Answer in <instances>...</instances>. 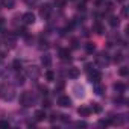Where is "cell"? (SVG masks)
Here are the masks:
<instances>
[{"label": "cell", "instance_id": "6da1fadb", "mask_svg": "<svg viewBox=\"0 0 129 129\" xmlns=\"http://www.w3.org/2000/svg\"><path fill=\"white\" fill-rule=\"evenodd\" d=\"M0 97L5 99V100H12L15 97V90L11 87V85H0Z\"/></svg>", "mask_w": 129, "mask_h": 129}, {"label": "cell", "instance_id": "7a4b0ae2", "mask_svg": "<svg viewBox=\"0 0 129 129\" xmlns=\"http://www.w3.org/2000/svg\"><path fill=\"white\" fill-rule=\"evenodd\" d=\"M20 102H21V105H23V106H32V105H34V102H35V97H34L30 93L24 91V93L20 96Z\"/></svg>", "mask_w": 129, "mask_h": 129}, {"label": "cell", "instance_id": "3957f363", "mask_svg": "<svg viewBox=\"0 0 129 129\" xmlns=\"http://www.w3.org/2000/svg\"><path fill=\"white\" fill-rule=\"evenodd\" d=\"M88 78H90V81H91L93 84H99V82L102 81V73L97 72V70H93V72L88 73Z\"/></svg>", "mask_w": 129, "mask_h": 129}, {"label": "cell", "instance_id": "277c9868", "mask_svg": "<svg viewBox=\"0 0 129 129\" xmlns=\"http://www.w3.org/2000/svg\"><path fill=\"white\" fill-rule=\"evenodd\" d=\"M58 105L62 106V108H67V106L72 105V100H70L69 96H59V97H58Z\"/></svg>", "mask_w": 129, "mask_h": 129}, {"label": "cell", "instance_id": "5b68a950", "mask_svg": "<svg viewBox=\"0 0 129 129\" xmlns=\"http://www.w3.org/2000/svg\"><path fill=\"white\" fill-rule=\"evenodd\" d=\"M50 12H52V5H49V3L43 5L41 9H40V15H41L43 18H47V17L50 15Z\"/></svg>", "mask_w": 129, "mask_h": 129}, {"label": "cell", "instance_id": "8992f818", "mask_svg": "<svg viewBox=\"0 0 129 129\" xmlns=\"http://www.w3.org/2000/svg\"><path fill=\"white\" fill-rule=\"evenodd\" d=\"M21 18H23V23L24 24H34L35 23V15L32 12H24Z\"/></svg>", "mask_w": 129, "mask_h": 129}, {"label": "cell", "instance_id": "52a82bcc", "mask_svg": "<svg viewBox=\"0 0 129 129\" xmlns=\"http://www.w3.org/2000/svg\"><path fill=\"white\" fill-rule=\"evenodd\" d=\"M73 91H75L76 97H84V96H85V90H84V87L79 85V84H76V85L73 87Z\"/></svg>", "mask_w": 129, "mask_h": 129}, {"label": "cell", "instance_id": "ba28073f", "mask_svg": "<svg viewBox=\"0 0 129 129\" xmlns=\"http://www.w3.org/2000/svg\"><path fill=\"white\" fill-rule=\"evenodd\" d=\"M59 58H61L62 61H70V50H69V49H62V50L59 52Z\"/></svg>", "mask_w": 129, "mask_h": 129}, {"label": "cell", "instance_id": "9c48e42d", "mask_svg": "<svg viewBox=\"0 0 129 129\" xmlns=\"http://www.w3.org/2000/svg\"><path fill=\"white\" fill-rule=\"evenodd\" d=\"M69 78H72V79H78V78H79V69L72 67V69L69 70Z\"/></svg>", "mask_w": 129, "mask_h": 129}, {"label": "cell", "instance_id": "30bf717a", "mask_svg": "<svg viewBox=\"0 0 129 129\" xmlns=\"http://www.w3.org/2000/svg\"><path fill=\"white\" fill-rule=\"evenodd\" d=\"M46 117H47V115H46V111H44V109H40V111L35 112V120H37V121H43Z\"/></svg>", "mask_w": 129, "mask_h": 129}, {"label": "cell", "instance_id": "8fae6325", "mask_svg": "<svg viewBox=\"0 0 129 129\" xmlns=\"http://www.w3.org/2000/svg\"><path fill=\"white\" fill-rule=\"evenodd\" d=\"M41 62H43V66L50 67V64H52V58H50V55H44V56L41 58Z\"/></svg>", "mask_w": 129, "mask_h": 129}, {"label": "cell", "instance_id": "7c38bea8", "mask_svg": "<svg viewBox=\"0 0 129 129\" xmlns=\"http://www.w3.org/2000/svg\"><path fill=\"white\" fill-rule=\"evenodd\" d=\"M78 114H79L81 117H87V115H90V109L85 108V106H81V108L78 109Z\"/></svg>", "mask_w": 129, "mask_h": 129}, {"label": "cell", "instance_id": "4fadbf2b", "mask_svg": "<svg viewBox=\"0 0 129 129\" xmlns=\"http://www.w3.org/2000/svg\"><path fill=\"white\" fill-rule=\"evenodd\" d=\"M2 5H3L5 8L11 9V8H14V5H15V0H2Z\"/></svg>", "mask_w": 129, "mask_h": 129}, {"label": "cell", "instance_id": "5bb4252c", "mask_svg": "<svg viewBox=\"0 0 129 129\" xmlns=\"http://www.w3.org/2000/svg\"><path fill=\"white\" fill-rule=\"evenodd\" d=\"M114 88H115V91H118V93H123V91L126 90L124 84H121V82H117V84H114Z\"/></svg>", "mask_w": 129, "mask_h": 129}, {"label": "cell", "instance_id": "9a60e30c", "mask_svg": "<svg viewBox=\"0 0 129 129\" xmlns=\"http://www.w3.org/2000/svg\"><path fill=\"white\" fill-rule=\"evenodd\" d=\"M94 30H96V34H99V35H102V34L105 32V29H103V26H102L100 23H96V24H94Z\"/></svg>", "mask_w": 129, "mask_h": 129}, {"label": "cell", "instance_id": "2e32d148", "mask_svg": "<svg viewBox=\"0 0 129 129\" xmlns=\"http://www.w3.org/2000/svg\"><path fill=\"white\" fill-rule=\"evenodd\" d=\"M99 62H100V64H108V62H109L108 55H106V53H102V55H100V58H99Z\"/></svg>", "mask_w": 129, "mask_h": 129}, {"label": "cell", "instance_id": "e0dca14e", "mask_svg": "<svg viewBox=\"0 0 129 129\" xmlns=\"http://www.w3.org/2000/svg\"><path fill=\"white\" fill-rule=\"evenodd\" d=\"M118 17H111L109 18V26H112V27H115V26H118Z\"/></svg>", "mask_w": 129, "mask_h": 129}, {"label": "cell", "instance_id": "ac0fdd59", "mask_svg": "<svg viewBox=\"0 0 129 129\" xmlns=\"http://www.w3.org/2000/svg\"><path fill=\"white\" fill-rule=\"evenodd\" d=\"M12 67H14V70H21V61H18V59H15L14 62H12Z\"/></svg>", "mask_w": 129, "mask_h": 129}, {"label": "cell", "instance_id": "d6986e66", "mask_svg": "<svg viewBox=\"0 0 129 129\" xmlns=\"http://www.w3.org/2000/svg\"><path fill=\"white\" fill-rule=\"evenodd\" d=\"M118 75H120V76H123V78H124V76H127V75H129V69H127V67H121V69L118 70Z\"/></svg>", "mask_w": 129, "mask_h": 129}, {"label": "cell", "instance_id": "ffe728a7", "mask_svg": "<svg viewBox=\"0 0 129 129\" xmlns=\"http://www.w3.org/2000/svg\"><path fill=\"white\" fill-rule=\"evenodd\" d=\"M46 79H47V81H55V73L50 72V70L46 72Z\"/></svg>", "mask_w": 129, "mask_h": 129}, {"label": "cell", "instance_id": "44dd1931", "mask_svg": "<svg viewBox=\"0 0 129 129\" xmlns=\"http://www.w3.org/2000/svg\"><path fill=\"white\" fill-rule=\"evenodd\" d=\"M94 49H96V47H94V44H91V43H88V44H87V52H88V53H93V52H94Z\"/></svg>", "mask_w": 129, "mask_h": 129}, {"label": "cell", "instance_id": "7402d4cb", "mask_svg": "<svg viewBox=\"0 0 129 129\" xmlns=\"http://www.w3.org/2000/svg\"><path fill=\"white\" fill-rule=\"evenodd\" d=\"M94 90H96V93H97V94H102V93H103V87H100L99 84H96Z\"/></svg>", "mask_w": 129, "mask_h": 129}, {"label": "cell", "instance_id": "603a6c76", "mask_svg": "<svg viewBox=\"0 0 129 129\" xmlns=\"http://www.w3.org/2000/svg\"><path fill=\"white\" fill-rule=\"evenodd\" d=\"M114 61H115V62H121V61H123V55H121V53H117L115 58H114Z\"/></svg>", "mask_w": 129, "mask_h": 129}, {"label": "cell", "instance_id": "cb8c5ba5", "mask_svg": "<svg viewBox=\"0 0 129 129\" xmlns=\"http://www.w3.org/2000/svg\"><path fill=\"white\" fill-rule=\"evenodd\" d=\"M99 124H100V126H109V124H111V120H100Z\"/></svg>", "mask_w": 129, "mask_h": 129}, {"label": "cell", "instance_id": "d4e9b609", "mask_svg": "<svg viewBox=\"0 0 129 129\" xmlns=\"http://www.w3.org/2000/svg\"><path fill=\"white\" fill-rule=\"evenodd\" d=\"M0 127H9V121L2 120V121H0Z\"/></svg>", "mask_w": 129, "mask_h": 129}, {"label": "cell", "instance_id": "484cf974", "mask_svg": "<svg viewBox=\"0 0 129 129\" xmlns=\"http://www.w3.org/2000/svg\"><path fill=\"white\" fill-rule=\"evenodd\" d=\"M93 111H94V112H100V106H99L97 103H93Z\"/></svg>", "mask_w": 129, "mask_h": 129}, {"label": "cell", "instance_id": "4316f807", "mask_svg": "<svg viewBox=\"0 0 129 129\" xmlns=\"http://www.w3.org/2000/svg\"><path fill=\"white\" fill-rule=\"evenodd\" d=\"M76 126H78V127H85L87 123H85V121H76Z\"/></svg>", "mask_w": 129, "mask_h": 129}, {"label": "cell", "instance_id": "83f0119b", "mask_svg": "<svg viewBox=\"0 0 129 129\" xmlns=\"http://www.w3.org/2000/svg\"><path fill=\"white\" fill-rule=\"evenodd\" d=\"M24 82V78L23 76H17V84H23Z\"/></svg>", "mask_w": 129, "mask_h": 129}, {"label": "cell", "instance_id": "f1b7e54d", "mask_svg": "<svg viewBox=\"0 0 129 129\" xmlns=\"http://www.w3.org/2000/svg\"><path fill=\"white\" fill-rule=\"evenodd\" d=\"M40 90H41L43 94H47V88H46V87H40Z\"/></svg>", "mask_w": 129, "mask_h": 129}, {"label": "cell", "instance_id": "f546056e", "mask_svg": "<svg viewBox=\"0 0 129 129\" xmlns=\"http://www.w3.org/2000/svg\"><path fill=\"white\" fill-rule=\"evenodd\" d=\"M121 14H123V17H127V9H126V8H123V11H121Z\"/></svg>", "mask_w": 129, "mask_h": 129}, {"label": "cell", "instance_id": "4dcf8cb0", "mask_svg": "<svg viewBox=\"0 0 129 129\" xmlns=\"http://www.w3.org/2000/svg\"><path fill=\"white\" fill-rule=\"evenodd\" d=\"M50 106V102L49 100H46V103H44V108H49Z\"/></svg>", "mask_w": 129, "mask_h": 129}, {"label": "cell", "instance_id": "1f68e13d", "mask_svg": "<svg viewBox=\"0 0 129 129\" xmlns=\"http://www.w3.org/2000/svg\"><path fill=\"white\" fill-rule=\"evenodd\" d=\"M117 2H120V3H123V2H124V0H117Z\"/></svg>", "mask_w": 129, "mask_h": 129}]
</instances>
